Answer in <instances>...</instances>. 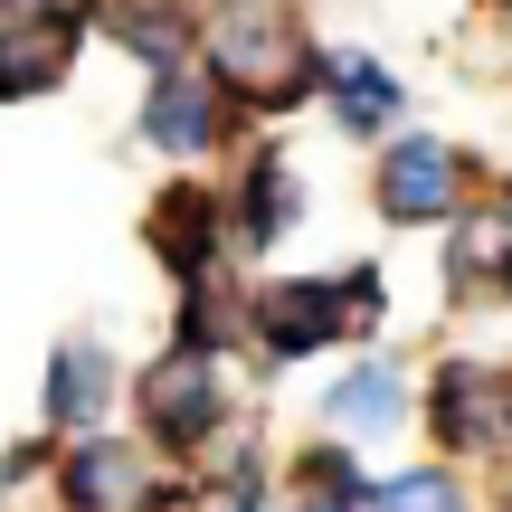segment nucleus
<instances>
[{
    "instance_id": "obj_1",
    "label": "nucleus",
    "mask_w": 512,
    "mask_h": 512,
    "mask_svg": "<svg viewBox=\"0 0 512 512\" xmlns=\"http://www.w3.org/2000/svg\"><path fill=\"white\" fill-rule=\"evenodd\" d=\"M200 67L247 124L304 114L323 86V38L304 29L294 0H200Z\"/></svg>"
},
{
    "instance_id": "obj_2",
    "label": "nucleus",
    "mask_w": 512,
    "mask_h": 512,
    "mask_svg": "<svg viewBox=\"0 0 512 512\" xmlns=\"http://www.w3.org/2000/svg\"><path fill=\"white\" fill-rule=\"evenodd\" d=\"M124 399H133V437H143L171 475H190V465L247 418V389L228 380V361H190V351H152L124 380Z\"/></svg>"
},
{
    "instance_id": "obj_3",
    "label": "nucleus",
    "mask_w": 512,
    "mask_h": 512,
    "mask_svg": "<svg viewBox=\"0 0 512 512\" xmlns=\"http://www.w3.org/2000/svg\"><path fill=\"white\" fill-rule=\"evenodd\" d=\"M484 181H494V171H484L456 133L399 124V133L380 143V162H370V219H380V228H408V238H427V228H446Z\"/></svg>"
},
{
    "instance_id": "obj_4",
    "label": "nucleus",
    "mask_w": 512,
    "mask_h": 512,
    "mask_svg": "<svg viewBox=\"0 0 512 512\" xmlns=\"http://www.w3.org/2000/svg\"><path fill=\"white\" fill-rule=\"evenodd\" d=\"M427 446L446 465H503L512 456V361L503 351H446L427 361Z\"/></svg>"
},
{
    "instance_id": "obj_5",
    "label": "nucleus",
    "mask_w": 512,
    "mask_h": 512,
    "mask_svg": "<svg viewBox=\"0 0 512 512\" xmlns=\"http://www.w3.org/2000/svg\"><path fill=\"white\" fill-rule=\"evenodd\" d=\"M247 114L219 95V76L200 67V57H181V67H162V76H143V105H133V143L143 152H162L171 171H209L228 143H247Z\"/></svg>"
},
{
    "instance_id": "obj_6",
    "label": "nucleus",
    "mask_w": 512,
    "mask_h": 512,
    "mask_svg": "<svg viewBox=\"0 0 512 512\" xmlns=\"http://www.w3.org/2000/svg\"><path fill=\"white\" fill-rule=\"evenodd\" d=\"M219 190H228V238H238L247 266H275V256L304 238V219H313L304 162H294V143H285V133H266V124L238 143V171H228Z\"/></svg>"
},
{
    "instance_id": "obj_7",
    "label": "nucleus",
    "mask_w": 512,
    "mask_h": 512,
    "mask_svg": "<svg viewBox=\"0 0 512 512\" xmlns=\"http://www.w3.org/2000/svg\"><path fill=\"white\" fill-rule=\"evenodd\" d=\"M238 313H247V351H256L266 370H304V361H323V351L351 342L342 294H332L323 266H266V275L238 294Z\"/></svg>"
},
{
    "instance_id": "obj_8",
    "label": "nucleus",
    "mask_w": 512,
    "mask_h": 512,
    "mask_svg": "<svg viewBox=\"0 0 512 512\" xmlns=\"http://www.w3.org/2000/svg\"><path fill=\"white\" fill-rule=\"evenodd\" d=\"M143 256L171 275V285H209V275L238 266V238H228V190L209 171H171L143 200Z\"/></svg>"
},
{
    "instance_id": "obj_9",
    "label": "nucleus",
    "mask_w": 512,
    "mask_h": 512,
    "mask_svg": "<svg viewBox=\"0 0 512 512\" xmlns=\"http://www.w3.org/2000/svg\"><path fill=\"white\" fill-rule=\"evenodd\" d=\"M152 475H162V456H152L133 427L57 437L48 446V512H143Z\"/></svg>"
},
{
    "instance_id": "obj_10",
    "label": "nucleus",
    "mask_w": 512,
    "mask_h": 512,
    "mask_svg": "<svg viewBox=\"0 0 512 512\" xmlns=\"http://www.w3.org/2000/svg\"><path fill=\"white\" fill-rule=\"evenodd\" d=\"M124 408V351L95 342V332H67L48 342V370H38V437H86V427H114Z\"/></svg>"
},
{
    "instance_id": "obj_11",
    "label": "nucleus",
    "mask_w": 512,
    "mask_h": 512,
    "mask_svg": "<svg viewBox=\"0 0 512 512\" xmlns=\"http://www.w3.org/2000/svg\"><path fill=\"white\" fill-rule=\"evenodd\" d=\"M418 427V370L399 361V351H361V361H342L323 380V437L342 446H389Z\"/></svg>"
},
{
    "instance_id": "obj_12",
    "label": "nucleus",
    "mask_w": 512,
    "mask_h": 512,
    "mask_svg": "<svg viewBox=\"0 0 512 512\" xmlns=\"http://www.w3.org/2000/svg\"><path fill=\"white\" fill-rule=\"evenodd\" d=\"M76 48H86V0L10 10L0 19V105H48L76 76Z\"/></svg>"
},
{
    "instance_id": "obj_13",
    "label": "nucleus",
    "mask_w": 512,
    "mask_h": 512,
    "mask_svg": "<svg viewBox=\"0 0 512 512\" xmlns=\"http://www.w3.org/2000/svg\"><path fill=\"white\" fill-rule=\"evenodd\" d=\"M313 105H323V124L342 133V143H389L399 114H408V86L361 38H323V86H313Z\"/></svg>"
},
{
    "instance_id": "obj_14",
    "label": "nucleus",
    "mask_w": 512,
    "mask_h": 512,
    "mask_svg": "<svg viewBox=\"0 0 512 512\" xmlns=\"http://www.w3.org/2000/svg\"><path fill=\"white\" fill-rule=\"evenodd\" d=\"M437 238H446V294H456L465 313L494 304L503 275H512V181H484Z\"/></svg>"
},
{
    "instance_id": "obj_15",
    "label": "nucleus",
    "mask_w": 512,
    "mask_h": 512,
    "mask_svg": "<svg viewBox=\"0 0 512 512\" xmlns=\"http://www.w3.org/2000/svg\"><path fill=\"white\" fill-rule=\"evenodd\" d=\"M238 275H209V285H171V332L162 351H190V361H228L247 342V313H238Z\"/></svg>"
},
{
    "instance_id": "obj_16",
    "label": "nucleus",
    "mask_w": 512,
    "mask_h": 512,
    "mask_svg": "<svg viewBox=\"0 0 512 512\" xmlns=\"http://www.w3.org/2000/svg\"><path fill=\"white\" fill-rule=\"evenodd\" d=\"M370 465H361V446H342V437H304V446H285V465H275V494L285 503H370Z\"/></svg>"
},
{
    "instance_id": "obj_17",
    "label": "nucleus",
    "mask_w": 512,
    "mask_h": 512,
    "mask_svg": "<svg viewBox=\"0 0 512 512\" xmlns=\"http://www.w3.org/2000/svg\"><path fill=\"white\" fill-rule=\"evenodd\" d=\"M370 512H484L475 484H465V465H399V475L370 484Z\"/></svg>"
},
{
    "instance_id": "obj_18",
    "label": "nucleus",
    "mask_w": 512,
    "mask_h": 512,
    "mask_svg": "<svg viewBox=\"0 0 512 512\" xmlns=\"http://www.w3.org/2000/svg\"><path fill=\"white\" fill-rule=\"evenodd\" d=\"M323 275H332V294H342L351 342H380L389 332V266L380 256H342V266H323Z\"/></svg>"
},
{
    "instance_id": "obj_19",
    "label": "nucleus",
    "mask_w": 512,
    "mask_h": 512,
    "mask_svg": "<svg viewBox=\"0 0 512 512\" xmlns=\"http://www.w3.org/2000/svg\"><path fill=\"white\" fill-rule=\"evenodd\" d=\"M285 512H370V503H285Z\"/></svg>"
},
{
    "instance_id": "obj_20",
    "label": "nucleus",
    "mask_w": 512,
    "mask_h": 512,
    "mask_svg": "<svg viewBox=\"0 0 512 512\" xmlns=\"http://www.w3.org/2000/svg\"><path fill=\"white\" fill-rule=\"evenodd\" d=\"M494 313H512V275H503V294H494Z\"/></svg>"
}]
</instances>
